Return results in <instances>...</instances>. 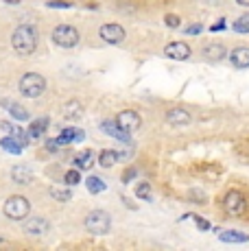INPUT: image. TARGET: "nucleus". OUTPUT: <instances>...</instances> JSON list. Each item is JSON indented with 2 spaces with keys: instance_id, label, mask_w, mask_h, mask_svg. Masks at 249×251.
<instances>
[{
  "instance_id": "9b49d317",
  "label": "nucleus",
  "mask_w": 249,
  "mask_h": 251,
  "mask_svg": "<svg viewBox=\"0 0 249 251\" xmlns=\"http://www.w3.org/2000/svg\"><path fill=\"white\" fill-rule=\"evenodd\" d=\"M100 129H103L107 136H112V138H116V140H123V142H129V133L124 131V129L116 123V120H105V123H100Z\"/></svg>"
},
{
  "instance_id": "a211bd4d",
  "label": "nucleus",
  "mask_w": 249,
  "mask_h": 251,
  "mask_svg": "<svg viewBox=\"0 0 249 251\" xmlns=\"http://www.w3.org/2000/svg\"><path fill=\"white\" fill-rule=\"evenodd\" d=\"M118 162V153L116 151H100L99 153V164L103 168H112Z\"/></svg>"
},
{
  "instance_id": "a878e982",
  "label": "nucleus",
  "mask_w": 249,
  "mask_h": 251,
  "mask_svg": "<svg viewBox=\"0 0 249 251\" xmlns=\"http://www.w3.org/2000/svg\"><path fill=\"white\" fill-rule=\"evenodd\" d=\"M234 31L236 33H249V13H245V16H241L236 22H234Z\"/></svg>"
},
{
  "instance_id": "4c0bfd02",
  "label": "nucleus",
  "mask_w": 249,
  "mask_h": 251,
  "mask_svg": "<svg viewBox=\"0 0 249 251\" xmlns=\"http://www.w3.org/2000/svg\"><path fill=\"white\" fill-rule=\"evenodd\" d=\"M0 243H2V238H0Z\"/></svg>"
},
{
  "instance_id": "dca6fc26",
  "label": "nucleus",
  "mask_w": 249,
  "mask_h": 251,
  "mask_svg": "<svg viewBox=\"0 0 249 251\" xmlns=\"http://www.w3.org/2000/svg\"><path fill=\"white\" fill-rule=\"evenodd\" d=\"M64 116L68 120H76L83 116V107H81L79 100H68V103L64 105Z\"/></svg>"
},
{
  "instance_id": "9d476101",
  "label": "nucleus",
  "mask_w": 249,
  "mask_h": 251,
  "mask_svg": "<svg viewBox=\"0 0 249 251\" xmlns=\"http://www.w3.org/2000/svg\"><path fill=\"white\" fill-rule=\"evenodd\" d=\"M49 229H50L49 221L40 219V216H35V219H28L26 225H25V231H26L28 236H44V234H49Z\"/></svg>"
},
{
  "instance_id": "2f4dec72",
  "label": "nucleus",
  "mask_w": 249,
  "mask_h": 251,
  "mask_svg": "<svg viewBox=\"0 0 249 251\" xmlns=\"http://www.w3.org/2000/svg\"><path fill=\"white\" fill-rule=\"evenodd\" d=\"M195 221H197V225H199V229H210L212 225L208 223V221H203V219H199V216H195Z\"/></svg>"
},
{
  "instance_id": "20e7f679",
  "label": "nucleus",
  "mask_w": 249,
  "mask_h": 251,
  "mask_svg": "<svg viewBox=\"0 0 249 251\" xmlns=\"http://www.w3.org/2000/svg\"><path fill=\"white\" fill-rule=\"evenodd\" d=\"M4 214H7V219L11 221H22L28 216V212H31V203L26 201V197L22 195H13L9 197L7 201H4Z\"/></svg>"
},
{
  "instance_id": "4468645a",
  "label": "nucleus",
  "mask_w": 249,
  "mask_h": 251,
  "mask_svg": "<svg viewBox=\"0 0 249 251\" xmlns=\"http://www.w3.org/2000/svg\"><path fill=\"white\" fill-rule=\"evenodd\" d=\"M11 179L16 183L26 186V183L33 181V173H31V168H26V166H13L11 168Z\"/></svg>"
},
{
  "instance_id": "c9c22d12",
  "label": "nucleus",
  "mask_w": 249,
  "mask_h": 251,
  "mask_svg": "<svg viewBox=\"0 0 249 251\" xmlns=\"http://www.w3.org/2000/svg\"><path fill=\"white\" fill-rule=\"evenodd\" d=\"M238 4H243V7H249V0H236Z\"/></svg>"
},
{
  "instance_id": "f704fd0d",
  "label": "nucleus",
  "mask_w": 249,
  "mask_h": 251,
  "mask_svg": "<svg viewBox=\"0 0 249 251\" xmlns=\"http://www.w3.org/2000/svg\"><path fill=\"white\" fill-rule=\"evenodd\" d=\"M225 28V22L221 20V22H217V24H212V31H223Z\"/></svg>"
},
{
  "instance_id": "72a5a7b5",
  "label": "nucleus",
  "mask_w": 249,
  "mask_h": 251,
  "mask_svg": "<svg viewBox=\"0 0 249 251\" xmlns=\"http://www.w3.org/2000/svg\"><path fill=\"white\" fill-rule=\"evenodd\" d=\"M136 175H138V173L133 171V168H129V171L123 175V181H129V179H131V177H136Z\"/></svg>"
},
{
  "instance_id": "aec40b11",
  "label": "nucleus",
  "mask_w": 249,
  "mask_h": 251,
  "mask_svg": "<svg viewBox=\"0 0 249 251\" xmlns=\"http://www.w3.org/2000/svg\"><path fill=\"white\" fill-rule=\"evenodd\" d=\"M85 186H88V190L94 192V195H99V192H103L105 188H107V186H105V181L100 179V177H94V175H90L88 179H85Z\"/></svg>"
},
{
  "instance_id": "6e6552de",
  "label": "nucleus",
  "mask_w": 249,
  "mask_h": 251,
  "mask_svg": "<svg viewBox=\"0 0 249 251\" xmlns=\"http://www.w3.org/2000/svg\"><path fill=\"white\" fill-rule=\"evenodd\" d=\"M116 123L121 125V127H123L127 133H133V131H138V129H140L142 118H140V114L133 112V109H124V112L118 114Z\"/></svg>"
},
{
  "instance_id": "39448f33",
  "label": "nucleus",
  "mask_w": 249,
  "mask_h": 251,
  "mask_svg": "<svg viewBox=\"0 0 249 251\" xmlns=\"http://www.w3.org/2000/svg\"><path fill=\"white\" fill-rule=\"evenodd\" d=\"M50 40H52V44L59 48H75L79 44V31L75 26H70V24H59L52 31Z\"/></svg>"
},
{
  "instance_id": "c756f323",
  "label": "nucleus",
  "mask_w": 249,
  "mask_h": 251,
  "mask_svg": "<svg viewBox=\"0 0 249 251\" xmlns=\"http://www.w3.org/2000/svg\"><path fill=\"white\" fill-rule=\"evenodd\" d=\"M46 7H50V9H68V7H73V4L66 2V0H50Z\"/></svg>"
},
{
  "instance_id": "412c9836",
  "label": "nucleus",
  "mask_w": 249,
  "mask_h": 251,
  "mask_svg": "<svg viewBox=\"0 0 249 251\" xmlns=\"http://www.w3.org/2000/svg\"><path fill=\"white\" fill-rule=\"evenodd\" d=\"M46 125H49V120H46V118L35 120V123L28 127V136H31V138H42V133L46 131Z\"/></svg>"
},
{
  "instance_id": "7ed1b4c3",
  "label": "nucleus",
  "mask_w": 249,
  "mask_h": 251,
  "mask_svg": "<svg viewBox=\"0 0 249 251\" xmlns=\"http://www.w3.org/2000/svg\"><path fill=\"white\" fill-rule=\"evenodd\" d=\"M112 227V216L105 210H92L85 216V229L94 236H105Z\"/></svg>"
},
{
  "instance_id": "e433bc0d",
  "label": "nucleus",
  "mask_w": 249,
  "mask_h": 251,
  "mask_svg": "<svg viewBox=\"0 0 249 251\" xmlns=\"http://www.w3.org/2000/svg\"><path fill=\"white\" fill-rule=\"evenodd\" d=\"M7 2H20V0H7Z\"/></svg>"
},
{
  "instance_id": "393cba45",
  "label": "nucleus",
  "mask_w": 249,
  "mask_h": 251,
  "mask_svg": "<svg viewBox=\"0 0 249 251\" xmlns=\"http://www.w3.org/2000/svg\"><path fill=\"white\" fill-rule=\"evenodd\" d=\"M68 142H81L83 140V133L79 131V129H75V127H68V129H64V133H61Z\"/></svg>"
},
{
  "instance_id": "423d86ee",
  "label": "nucleus",
  "mask_w": 249,
  "mask_h": 251,
  "mask_svg": "<svg viewBox=\"0 0 249 251\" xmlns=\"http://www.w3.org/2000/svg\"><path fill=\"white\" fill-rule=\"evenodd\" d=\"M223 207L229 212V214H243L245 212V207H247V201H245V197L241 195V192H236V190H229L227 195H225V199H223Z\"/></svg>"
},
{
  "instance_id": "0eeeda50",
  "label": "nucleus",
  "mask_w": 249,
  "mask_h": 251,
  "mask_svg": "<svg viewBox=\"0 0 249 251\" xmlns=\"http://www.w3.org/2000/svg\"><path fill=\"white\" fill-rule=\"evenodd\" d=\"M99 35L107 44H121V42H124V28L121 24H103L99 28Z\"/></svg>"
},
{
  "instance_id": "2eb2a0df",
  "label": "nucleus",
  "mask_w": 249,
  "mask_h": 251,
  "mask_svg": "<svg viewBox=\"0 0 249 251\" xmlns=\"http://www.w3.org/2000/svg\"><path fill=\"white\" fill-rule=\"evenodd\" d=\"M201 55H203V59L208 61H221L225 57V48L221 44H208L201 50Z\"/></svg>"
},
{
  "instance_id": "f8f14e48",
  "label": "nucleus",
  "mask_w": 249,
  "mask_h": 251,
  "mask_svg": "<svg viewBox=\"0 0 249 251\" xmlns=\"http://www.w3.org/2000/svg\"><path fill=\"white\" fill-rule=\"evenodd\" d=\"M229 61L236 68H249V48L247 46H238L229 52Z\"/></svg>"
},
{
  "instance_id": "ddd939ff",
  "label": "nucleus",
  "mask_w": 249,
  "mask_h": 251,
  "mask_svg": "<svg viewBox=\"0 0 249 251\" xmlns=\"http://www.w3.org/2000/svg\"><path fill=\"white\" fill-rule=\"evenodd\" d=\"M166 120H169L171 125H188L193 118H190V114L186 112V109L173 107V109H169V112H166Z\"/></svg>"
},
{
  "instance_id": "6ab92c4d",
  "label": "nucleus",
  "mask_w": 249,
  "mask_h": 251,
  "mask_svg": "<svg viewBox=\"0 0 249 251\" xmlns=\"http://www.w3.org/2000/svg\"><path fill=\"white\" fill-rule=\"evenodd\" d=\"M0 144H2V149L7 153H13V155H20V153H22V144L18 142L13 136L11 138H2V142H0Z\"/></svg>"
},
{
  "instance_id": "4be33fe9",
  "label": "nucleus",
  "mask_w": 249,
  "mask_h": 251,
  "mask_svg": "<svg viewBox=\"0 0 249 251\" xmlns=\"http://www.w3.org/2000/svg\"><path fill=\"white\" fill-rule=\"evenodd\" d=\"M7 107H9V114H11V116H13V118H16V120H20V123H22V120H28V118H31V114H28L26 109L22 107V105L9 103Z\"/></svg>"
},
{
  "instance_id": "1a4fd4ad",
  "label": "nucleus",
  "mask_w": 249,
  "mask_h": 251,
  "mask_svg": "<svg viewBox=\"0 0 249 251\" xmlns=\"http://www.w3.org/2000/svg\"><path fill=\"white\" fill-rule=\"evenodd\" d=\"M164 55L175 61H186V59H190L193 50H190V46L184 44V42H171V44H166V48H164Z\"/></svg>"
},
{
  "instance_id": "cd10ccee",
  "label": "nucleus",
  "mask_w": 249,
  "mask_h": 251,
  "mask_svg": "<svg viewBox=\"0 0 249 251\" xmlns=\"http://www.w3.org/2000/svg\"><path fill=\"white\" fill-rule=\"evenodd\" d=\"M164 24H166V26H171V28H177L181 24V20H179V16H175V13H166V16H164Z\"/></svg>"
},
{
  "instance_id": "7c9ffc66",
  "label": "nucleus",
  "mask_w": 249,
  "mask_h": 251,
  "mask_svg": "<svg viewBox=\"0 0 249 251\" xmlns=\"http://www.w3.org/2000/svg\"><path fill=\"white\" fill-rule=\"evenodd\" d=\"M201 31H203V26H201V24H195V26L186 28V33H188V35H197V33H201Z\"/></svg>"
},
{
  "instance_id": "bb28decb",
  "label": "nucleus",
  "mask_w": 249,
  "mask_h": 251,
  "mask_svg": "<svg viewBox=\"0 0 249 251\" xmlns=\"http://www.w3.org/2000/svg\"><path fill=\"white\" fill-rule=\"evenodd\" d=\"M136 195L140 197V199H145V201H153L151 199V186L147 181H142V183H138V188H136Z\"/></svg>"
},
{
  "instance_id": "b1692460",
  "label": "nucleus",
  "mask_w": 249,
  "mask_h": 251,
  "mask_svg": "<svg viewBox=\"0 0 249 251\" xmlns=\"http://www.w3.org/2000/svg\"><path fill=\"white\" fill-rule=\"evenodd\" d=\"M50 197H52V199H57V201H61V203H66V201L73 199V192L66 190V188H55V186H52L50 188Z\"/></svg>"
},
{
  "instance_id": "c85d7f7f",
  "label": "nucleus",
  "mask_w": 249,
  "mask_h": 251,
  "mask_svg": "<svg viewBox=\"0 0 249 251\" xmlns=\"http://www.w3.org/2000/svg\"><path fill=\"white\" fill-rule=\"evenodd\" d=\"M79 181H81L79 171H68V173H66V183H68V186H76Z\"/></svg>"
},
{
  "instance_id": "f03ea898",
  "label": "nucleus",
  "mask_w": 249,
  "mask_h": 251,
  "mask_svg": "<svg viewBox=\"0 0 249 251\" xmlns=\"http://www.w3.org/2000/svg\"><path fill=\"white\" fill-rule=\"evenodd\" d=\"M18 88H20V94L26 96V99H37V96L44 94L46 79L40 75V72H26V75H22Z\"/></svg>"
},
{
  "instance_id": "5701e85b",
  "label": "nucleus",
  "mask_w": 249,
  "mask_h": 251,
  "mask_svg": "<svg viewBox=\"0 0 249 251\" xmlns=\"http://www.w3.org/2000/svg\"><path fill=\"white\" fill-rule=\"evenodd\" d=\"M92 160H94L92 151H81L79 155L75 157V164H76V168H90L92 166Z\"/></svg>"
},
{
  "instance_id": "f257e3e1",
  "label": "nucleus",
  "mask_w": 249,
  "mask_h": 251,
  "mask_svg": "<svg viewBox=\"0 0 249 251\" xmlns=\"http://www.w3.org/2000/svg\"><path fill=\"white\" fill-rule=\"evenodd\" d=\"M37 42H40V35L33 24H20L11 33V46L18 55H31L37 48Z\"/></svg>"
},
{
  "instance_id": "f3484780",
  "label": "nucleus",
  "mask_w": 249,
  "mask_h": 251,
  "mask_svg": "<svg viewBox=\"0 0 249 251\" xmlns=\"http://www.w3.org/2000/svg\"><path fill=\"white\" fill-rule=\"evenodd\" d=\"M221 240H225V243H247V234L236 229H225L221 234Z\"/></svg>"
},
{
  "instance_id": "473e14b6",
  "label": "nucleus",
  "mask_w": 249,
  "mask_h": 251,
  "mask_svg": "<svg viewBox=\"0 0 249 251\" xmlns=\"http://www.w3.org/2000/svg\"><path fill=\"white\" fill-rule=\"evenodd\" d=\"M46 149H49V151H57L59 142H57V140H46Z\"/></svg>"
}]
</instances>
